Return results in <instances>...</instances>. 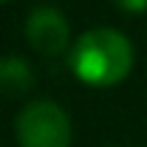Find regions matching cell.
Returning <instances> with one entry per match:
<instances>
[{"label":"cell","mask_w":147,"mask_h":147,"mask_svg":"<svg viewBox=\"0 0 147 147\" xmlns=\"http://www.w3.org/2000/svg\"><path fill=\"white\" fill-rule=\"evenodd\" d=\"M71 71L90 87H115L134 68V44L115 27H93L71 47Z\"/></svg>","instance_id":"1"},{"label":"cell","mask_w":147,"mask_h":147,"mask_svg":"<svg viewBox=\"0 0 147 147\" xmlns=\"http://www.w3.org/2000/svg\"><path fill=\"white\" fill-rule=\"evenodd\" d=\"M19 147H71L74 128L65 109L55 101H33L16 115Z\"/></svg>","instance_id":"2"},{"label":"cell","mask_w":147,"mask_h":147,"mask_svg":"<svg viewBox=\"0 0 147 147\" xmlns=\"http://www.w3.org/2000/svg\"><path fill=\"white\" fill-rule=\"evenodd\" d=\"M25 36L36 52L55 57L71 47V25L65 14L55 5H38L25 22Z\"/></svg>","instance_id":"3"},{"label":"cell","mask_w":147,"mask_h":147,"mask_svg":"<svg viewBox=\"0 0 147 147\" xmlns=\"http://www.w3.org/2000/svg\"><path fill=\"white\" fill-rule=\"evenodd\" d=\"M36 84V74L27 65L25 57L8 55L0 57V93L5 95H22Z\"/></svg>","instance_id":"4"},{"label":"cell","mask_w":147,"mask_h":147,"mask_svg":"<svg viewBox=\"0 0 147 147\" xmlns=\"http://www.w3.org/2000/svg\"><path fill=\"white\" fill-rule=\"evenodd\" d=\"M115 3L123 11H128V14H142V11H147V0H115Z\"/></svg>","instance_id":"5"},{"label":"cell","mask_w":147,"mask_h":147,"mask_svg":"<svg viewBox=\"0 0 147 147\" xmlns=\"http://www.w3.org/2000/svg\"><path fill=\"white\" fill-rule=\"evenodd\" d=\"M0 3H8V0H0Z\"/></svg>","instance_id":"6"}]
</instances>
